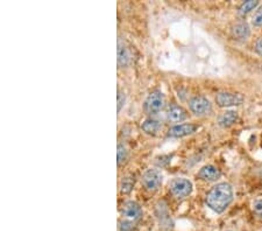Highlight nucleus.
<instances>
[{
  "label": "nucleus",
  "instance_id": "obj_1",
  "mask_svg": "<svg viewBox=\"0 0 262 231\" xmlns=\"http://www.w3.org/2000/svg\"><path fill=\"white\" fill-rule=\"evenodd\" d=\"M233 201V189L227 182L215 184L209 191L205 197V203L214 213L222 214L229 208Z\"/></svg>",
  "mask_w": 262,
  "mask_h": 231
},
{
  "label": "nucleus",
  "instance_id": "obj_2",
  "mask_svg": "<svg viewBox=\"0 0 262 231\" xmlns=\"http://www.w3.org/2000/svg\"><path fill=\"white\" fill-rule=\"evenodd\" d=\"M170 192L177 199H183L187 197L192 192V183L188 179L177 178L170 182Z\"/></svg>",
  "mask_w": 262,
  "mask_h": 231
},
{
  "label": "nucleus",
  "instance_id": "obj_3",
  "mask_svg": "<svg viewBox=\"0 0 262 231\" xmlns=\"http://www.w3.org/2000/svg\"><path fill=\"white\" fill-rule=\"evenodd\" d=\"M189 108L193 115L198 117L206 116L212 111V105H211L210 100L205 97H202V96H197V97L190 99Z\"/></svg>",
  "mask_w": 262,
  "mask_h": 231
},
{
  "label": "nucleus",
  "instance_id": "obj_4",
  "mask_svg": "<svg viewBox=\"0 0 262 231\" xmlns=\"http://www.w3.org/2000/svg\"><path fill=\"white\" fill-rule=\"evenodd\" d=\"M215 102H217L218 107L221 108L238 107V105H242L244 103V96L242 94H233V92L223 91L217 95Z\"/></svg>",
  "mask_w": 262,
  "mask_h": 231
},
{
  "label": "nucleus",
  "instance_id": "obj_5",
  "mask_svg": "<svg viewBox=\"0 0 262 231\" xmlns=\"http://www.w3.org/2000/svg\"><path fill=\"white\" fill-rule=\"evenodd\" d=\"M162 179L163 176L161 172L155 168H149L142 175V183L148 191H156L162 184Z\"/></svg>",
  "mask_w": 262,
  "mask_h": 231
},
{
  "label": "nucleus",
  "instance_id": "obj_6",
  "mask_svg": "<svg viewBox=\"0 0 262 231\" xmlns=\"http://www.w3.org/2000/svg\"><path fill=\"white\" fill-rule=\"evenodd\" d=\"M164 105V98L163 94L161 91H153L148 95V97L145 102V110L150 113V115H155L159 113L163 109Z\"/></svg>",
  "mask_w": 262,
  "mask_h": 231
},
{
  "label": "nucleus",
  "instance_id": "obj_7",
  "mask_svg": "<svg viewBox=\"0 0 262 231\" xmlns=\"http://www.w3.org/2000/svg\"><path fill=\"white\" fill-rule=\"evenodd\" d=\"M197 175L198 178L203 180V181L213 182L222 178V172L221 170H218L217 167H214L212 165H206L201 168V171L198 172Z\"/></svg>",
  "mask_w": 262,
  "mask_h": 231
},
{
  "label": "nucleus",
  "instance_id": "obj_8",
  "mask_svg": "<svg viewBox=\"0 0 262 231\" xmlns=\"http://www.w3.org/2000/svg\"><path fill=\"white\" fill-rule=\"evenodd\" d=\"M198 126L193 125V124H181V125H176L174 128H171L168 131V136L172 137V138H182V137H187L190 136V134L195 133L197 131Z\"/></svg>",
  "mask_w": 262,
  "mask_h": 231
},
{
  "label": "nucleus",
  "instance_id": "obj_9",
  "mask_svg": "<svg viewBox=\"0 0 262 231\" xmlns=\"http://www.w3.org/2000/svg\"><path fill=\"white\" fill-rule=\"evenodd\" d=\"M122 215L130 221H138L142 216V209L134 201H128L122 207Z\"/></svg>",
  "mask_w": 262,
  "mask_h": 231
},
{
  "label": "nucleus",
  "instance_id": "obj_10",
  "mask_svg": "<svg viewBox=\"0 0 262 231\" xmlns=\"http://www.w3.org/2000/svg\"><path fill=\"white\" fill-rule=\"evenodd\" d=\"M251 35V29L246 21H240L232 27V36L238 41H246Z\"/></svg>",
  "mask_w": 262,
  "mask_h": 231
},
{
  "label": "nucleus",
  "instance_id": "obj_11",
  "mask_svg": "<svg viewBox=\"0 0 262 231\" xmlns=\"http://www.w3.org/2000/svg\"><path fill=\"white\" fill-rule=\"evenodd\" d=\"M187 111L182 107H179V105H171L167 111V119L171 123H181V121L187 119Z\"/></svg>",
  "mask_w": 262,
  "mask_h": 231
},
{
  "label": "nucleus",
  "instance_id": "obj_12",
  "mask_svg": "<svg viewBox=\"0 0 262 231\" xmlns=\"http://www.w3.org/2000/svg\"><path fill=\"white\" fill-rule=\"evenodd\" d=\"M236 120H238V112L230 110L222 113V115L219 116L218 124L219 126H222V128H230V126L236 123Z\"/></svg>",
  "mask_w": 262,
  "mask_h": 231
},
{
  "label": "nucleus",
  "instance_id": "obj_13",
  "mask_svg": "<svg viewBox=\"0 0 262 231\" xmlns=\"http://www.w3.org/2000/svg\"><path fill=\"white\" fill-rule=\"evenodd\" d=\"M162 125L159 120L153 119V118H148L145 121H143L141 125V129L143 130V132H146L147 134H156L160 130H161Z\"/></svg>",
  "mask_w": 262,
  "mask_h": 231
},
{
  "label": "nucleus",
  "instance_id": "obj_14",
  "mask_svg": "<svg viewBox=\"0 0 262 231\" xmlns=\"http://www.w3.org/2000/svg\"><path fill=\"white\" fill-rule=\"evenodd\" d=\"M130 55L128 49L124 45L119 44L118 46V65L120 67H126L129 63Z\"/></svg>",
  "mask_w": 262,
  "mask_h": 231
},
{
  "label": "nucleus",
  "instance_id": "obj_15",
  "mask_svg": "<svg viewBox=\"0 0 262 231\" xmlns=\"http://www.w3.org/2000/svg\"><path fill=\"white\" fill-rule=\"evenodd\" d=\"M257 6H259V2H255V0H248V2H245L243 5L239 7V15L242 16L247 15L249 12L254 11Z\"/></svg>",
  "mask_w": 262,
  "mask_h": 231
},
{
  "label": "nucleus",
  "instance_id": "obj_16",
  "mask_svg": "<svg viewBox=\"0 0 262 231\" xmlns=\"http://www.w3.org/2000/svg\"><path fill=\"white\" fill-rule=\"evenodd\" d=\"M134 186V179L132 178H125L122 179L121 181V192L125 193V194H127L130 191H132V188Z\"/></svg>",
  "mask_w": 262,
  "mask_h": 231
},
{
  "label": "nucleus",
  "instance_id": "obj_17",
  "mask_svg": "<svg viewBox=\"0 0 262 231\" xmlns=\"http://www.w3.org/2000/svg\"><path fill=\"white\" fill-rule=\"evenodd\" d=\"M117 159H118V165L119 166L122 162H125L126 159H127V151H126V147L124 145H121V144L118 145Z\"/></svg>",
  "mask_w": 262,
  "mask_h": 231
},
{
  "label": "nucleus",
  "instance_id": "obj_18",
  "mask_svg": "<svg viewBox=\"0 0 262 231\" xmlns=\"http://www.w3.org/2000/svg\"><path fill=\"white\" fill-rule=\"evenodd\" d=\"M252 23L254 26L256 27H260L262 26V6H260L257 10L255 11L254 15H253V19H252Z\"/></svg>",
  "mask_w": 262,
  "mask_h": 231
},
{
  "label": "nucleus",
  "instance_id": "obj_19",
  "mask_svg": "<svg viewBox=\"0 0 262 231\" xmlns=\"http://www.w3.org/2000/svg\"><path fill=\"white\" fill-rule=\"evenodd\" d=\"M253 212L255 213L257 217L262 218V197H257L253 202Z\"/></svg>",
  "mask_w": 262,
  "mask_h": 231
},
{
  "label": "nucleus",
  "instance_id": "obj_20",
  "mask_svg": "<svg viewBox=\"0 0 262 231\" xmlns=\"http://www.w3.org/2000/svg\"><path fill=\"white\" fill-rule=\"evenodd\" d=\"M125 104V94L122 91H118V112H120L121 108Z\"/></svg>",
  "mask_w": 262,
  "mask_h": 231
},
{
  "label": "nucleus",
  "instance_id": "obj_21",
  "mask_svg": "<svg viewBox=\"0 0 262 231\" xmlns=\"http://www.w3.org/2000/svg\"><path fill=\"white\" fill-rule=\"evenodd\" d=\"M254 50H255V53L257 54V55L262 56V37H260V39H257L255 41Z\"/></svg>",
  "mask_w": 262,
  "mask_h": 231
},
{
  "label": "nucleus",
  "instance_id": "obj_22",
  "mask_svg": "<svg viewBox=\"0 0 262 231\" xmlns=\"http://www.w3.org/2000/svg\"><path fill=\"white\" fill-rule=\"evenodd\" d=\"M133 229L132 223L130 222H122L121 225H120V230L121 231H130Z\"/></svg>",
  "mask_w": 262,
  "mask_h": 231
}]
</instances>
